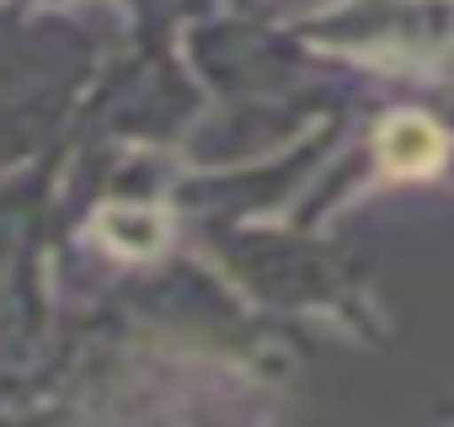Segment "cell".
Here are the masks:
<instances>
[{
    "label": "cell",
    "mask_w": 454,
    "mask_h": 427,
    "mask_svg": "<svg viewBox=\"0 0 454 427\" xmlns=\"http://www.w3.org/2000/svg\"><path fill=\"white\" fill-rule=\"evenodd\" d=\"M380 155H385L390 171L417 176V171H433V166H438L443 139H438L433 123H422V118H395V123L385 128V139H380Z\"/></svg>",
    "instance_id": "cell-1"
}]
</instances>
